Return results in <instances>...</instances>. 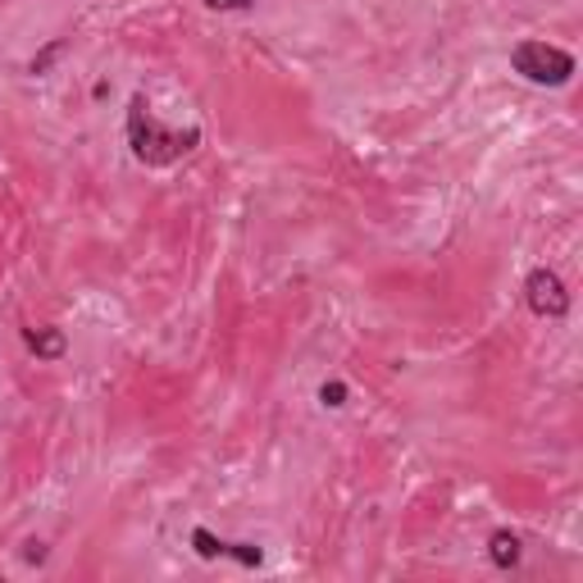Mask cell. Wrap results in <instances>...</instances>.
I'll return each instance as SVG.
<instances>
[{"mask_svg": "<svg viewBox=\"0 0 583 583\" xmlns=\"http://www.w3.org/2000/svg\"><path fill=\"white\" fill-rule=\"evenodd\" d=\"M123 133H129L133 160L146 165V169H169V165H179L183 156H192V150L201 146V129H196V123H192V129H165L142 92L129 100V119H123Z\"/></svg>", "mask_w": 583, "mask_h": 583, "instance_id": "6da1fadb", "label": "cell"}, {"mask_svg": "<svg viewBox=\"0 0 583 583\" xmlns=\"http://www.w3.org/2000/svg\"><path fill=\"white\" fill-rule=\"evenodd\" d=\"M511 69L534 87H566L574 78V56L551 41H520L511 50Z\"/></svg>", "mask_w": 583, "mask_h": 583, "instance_id": "7a4b0ae2", "label": "cell"}, {"mask_svg": "<svg viewBox=\"0 0 583 583\" xmlns=\"http://www.w3.org/2000/svg\"><path fill=\"white\" fill-rule=\"evenodd\" d=\"M524 301H529V311H534L538 319H566L570 315V292L561 283V274L538 265V269H529L524 278Z\"/></svg>", "mask_w": 583, "mask_h": 583, "instance_id": "3957f363", "label": "cell"}, {"mask_svg": "<svg viewBox=\"0 0 583 583\" xmlns=\"http://www.w3.org/2000/svg\"><path fill=\"white\" fill-rule=\"evenodd\" d=\"M23 347L33 351L37 361H64V351H69V338L60 333V328H50V324H41V328H23Z\"/></svg>", "mask_w": 583, "mask_h": 583, "instance_id": "277c9868", "label": "cell"}, {"mask_svg": "<svg viewBox=\"0 0 583 583\" xmlns=\"http://www.w3.org/2000/svg\"><path fill=\"white\" fill-rule=\"evenodd\" d=\"M488 561L497 570H515L520 566V538L511 534V529H497V534L488 538Z\"/></svg>", "mask_w": 583, "mask_h": 583, "instance_id": "5b68a950", "label": "cell"}, {"mask_svg": "<svg viewBox=\"0 0 583 583\" xmlns=\"http://www.w3.org/2000/svg\"><path fill=\"white\" fill-rule=\"evenodd\" d=\"M192 547H196V556H201V561H215V556H223V538H215L210 534V529H192Z\"/></svg>", "mask_w": 583, "mask_h": 583, "instance_id": "8992f818", "label": "cell"}, {"mask_svg": "<svg viewBox=\"0 0 583 583\" xmlns=\"http://www.w3.org/2000/svg\"><path fill=\"white\" fill-rule=\"evenodd\" d=\"M319 401L333 405V411H338V405H347V384H324L319 388Z\"/></svg>", "mask_w": 583, "mask_h": 583, "instance_id": "52a82bcc", "label": "cell"}, {"mask_svg": "<svg viewBox=\"0 0 583 583\" xmlns=\"http://www.w3.org/2000/svg\"><path fill=\"white\" fill-rule=\"evenodd\" d=\"M60 50H64V41H50V46L41 50V56L33 60V73H46V69H50V60H56V56H60Z\"/></svg>", "mask_w": 583, "mask_h": 583, "instance_id": "ba28073f", "label": "cell"}, {"mask_svg": "<svg viewBox=\"0 0 583 583\" xmlns=\"http://www.w3.org/2000/svg\"><path fill=\"white\" fill-rule=\"evenodd\" d=\"M206 5H210V10H251L256 0H206Z\"/></svg>", "mask_w": 583, "mask_h": 583, "instance_id": "9c48e42d", "label": "cell"}, {"mask_svg": "<svg viewBox=\"0 0 583 583\" xmlns=\"http://www.w3.org/2000/svg\"><path fill=\"white\" fill-rule=\"evenodd\" d=\"M28 561H37V566L46 561V547L41 543H28Z\"/></svg>", "mask_w": 583, "mask_h": 583, "instance_id": "30bf717a", "label": "cell"}]
</instances>
